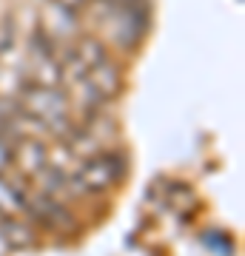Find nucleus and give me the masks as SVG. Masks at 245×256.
I'll return each mask as SVG.
<instances>
[{
    "label": "nucleus",
    "mask_w": 245,
    "mask_h": 256,
    "mask_svg": "<svg viewBox=\"0 0 245 256\" xmlns=\"http://www.w3.org/2000/svg\"><path fill=\"white\" fill-rule=\"evenodd\" d=\"M120 171H123V162L117 156H97V160H91L83 168L80 176L89 188H106V185H111L120 176Z\"/></svg>",
    "instance_id": "f257e3e1"
}]
</instances>
